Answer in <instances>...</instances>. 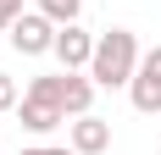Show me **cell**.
<instances>
[{
    "label": "cell",
    "mask_w": 161,
    "mask_h": 155,
    "mask_svg": "<svg viewBox=\"0 0 161 155\" xmlns=\"http://www.w3.org/2000/svg\"><path fill=\"white\" fill-rule=\"evenodd\" d=\"M67 144L78 155H106L111 150V122L95 116V111H89V116H72V122H67Z\"/></svg>",
    "instance_id": "5b68a950"
},
{
    "label": "cell",
    "mask_w": 161,
    "mask_h": 155,
    "mask_svg": "<svg viewBox=\"0 0 161 155\" xmlns=\"http://www.w3.org/2000/svg\"><path fill=\"white\" fill-rule=\"evenodd\" d=\"M139 39H133V28H106L95 39V61H89V78H95L100 89H128L133 72H139Z\"/></svg>",
    "instance_id": "6da1fadb"
},
{
    "label": "cell",
    "mask_w": 161,
    "mask_h": 155,
    "mask_svg": "<svg viewBox=\"0 0 161 155\" xmlns=\"http://www.w3.org/2000/svg\"><path fill=\"white\" fill-rule=\"evenodd\" d=\"M95 78L89 72H67V89H61V111L67 116H89V105H95Z\"/></svg>",
    "instance_id": "52a82bcc"
},
{
    "label": "cell",
    "mask_w": 161,
    "mask_h": 155,
    "mask_svg": "<svg viewBox=\"0 0 161 155\" xmlns=\"http://www.w3.org/2000/svg\"><path fill=\"white\" fill-rule=\"evenodd\" d=\"M17 122L28 127L33 139H45V133H56V127L67 122L61 105H50V100H33V94H22V105H17Z\"/></svg>",
    "instance_id": "8992f818"
},
{
    "label": "cell",
    "mask_w": 161,
    "mask_h": 155,
    "mask_svg": "<svg viewBox=\"0 0 161 155\" xmlns=\"http://www.w3.org/2000/svg\"><path fill=\"white\" fill-rule=\"evenodd\" d=\"M56 22H50L45 11H22L11 22V33H6V39H11V50L17 56H56Z\"/></svg>",
    "instance_id": "7a4b0ae2"
},
{
    "label": "cell",
    "mask_w": 161,
    "mask_h": 155,
    "mask_svg": "<svg viewBox=\"0 0 161 155\" xmlns=\"http://www.w3.org/2000/svg\"><path fill=\"white\" fill-rule=\"evenodd\" d=\"M22 105V94H17V78H6L0 72V116H6V111H17Z\"/></svg>",
    "instance_id": "9c48e42d"
},
{
    "label": "cell",
    "mask_w": 161,
    "mask_h": 155,
    "mask_svg": "<svg viewBox=\"0 0 161 155\" xmlns=\"http://www.w3.org/2000/svg\"><path fill=\"white\" fill-rule=\"evenodd\" d=\"M39 11L56 22V28H67V22H78V11H83V0H39Z\"/></svg>",
    "instance_id": "ba28073f"
},
{
    "label": "cell",
    "mask_w": 161,
    "mask_h": 155,
    "mask_svg": "<svg viewBox=\"0 0 161 155\" xmlns=\"http://www.w3.org/2000/svg\"><path fill=\"white\" fill-rule=\"evenodd\" d=\"M17 17H22V0H0V33H11Z\"/></svg>",
    "instance_id": "30bf717a"
},
{
    "label": "cell",
    "mask_w": 161,
    "mask_h": 155,
    "mask_svg": "<svg viewBox=\"0 0 161 155\" xmlns=\"http://www.w3.org/2000/svg\"><path fill=\"white\" fill-rule=\"evenodd\" d=\"M128 100H133V111H145V116L161 111V50H150L145 61H139V72H133V83H128Z\"/></svg>",
    "instance_id": "3957f363"
},
{
    "label": "cell",
    "mask_w": 161,
    "mask_h": 155,
    "mask_svg": "<svg viewBox=\"0 0 161 155\" xmlns=\"http://www.w3.org/2000/svg\"><path fill=\"white\" fill-rule=\"evenodd\" d=\"M22 155H78V150H72V144H28Z\"/></svg>",
    "instance_id": "8fae6325"
},
{
    "label": "cell",
    "mask_w": 161,
    "mask_h": 155,
    "mask_svg": "<svg viewBox=\"0 0 161 155\" xmlns=\"http://www.w3.org/2000/svg\"><path fill=\"white\" fill-rule=\"evenodd\" d=\"M95 39H100V33H83L78 22H67V28L56 33V61H61V72H89V61H95Z\"/></svg>",
    "instance_id": "277c9868"
}]
</instances>
